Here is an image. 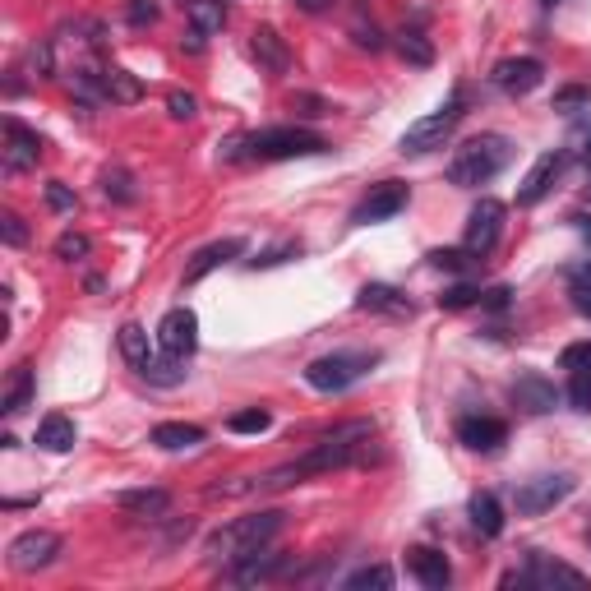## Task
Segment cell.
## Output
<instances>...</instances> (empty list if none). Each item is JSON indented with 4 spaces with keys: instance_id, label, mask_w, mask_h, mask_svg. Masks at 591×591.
<instances>
[{
    "instance_id": "obj_8",
    "label": "cell",
    "mask_w": 591,
    "mask_h": 591,
    "mask_svg": "<svg viewBox=\"0 0 591 591\" xmlns=\"http://www.w3.org/2000/svg\"><path fill=\"white\" fill-rule=\"evenodd\" d=\"M411 190L402 181H384V185H374L370 194H365L361 204L351 208V222L356 227H370V222H388V218H398L402 208H407Z\"/></svg>"
},
{
    "instance_id": "obj_11",
    "label": "cell",
    "mask_w": 591,
    "mask_h": 591,
    "mask_svg": "<svg viewBox=\"0 0 591 591\" xmlns=\"http://www.w3.org/2000/svg\"><path fill=\"white\" fill-rule=\"evenodd\" d=\"M573 476L568 471H559V476H536V481H527L518 490V513H527V518H536V513H550L555 504H564L568 495H573Z\"/></svg>"
},
{
    "instance_id": "obj_31",
    "label": "cell",
    "mask_w": 591,
    "mask_h": 591,
    "mask_svg": "<svg viewBox=\"0 0 591 591\" xmlns=\"http://www.w3.org/2000/svg\"><path fill=\"white\" fill-rule=\"evenodd\" d=\"M116 342H121V356L134 365V370H144V365L153 361V342H148V333L139 324H125L121 333H116Z\"/></svg>"
},
{
    "instance_id": "obj_54",
    "label": "cell",
    "mask_w": 591,
    "mask_h": 591,
    "mask_svg": "<svg viewBox=\"0 0 591 591\" xmlns=\"http://www.w3.org/2000/svg\"><path fill=\"white\" fill-rule=\"evenodd\" d=\"M578 227H582V236H587V245H591V218H578Z\"/></svg>"
},
{
    "instance_id": "obj_9",
    "label": "cell",
    "mask_w": 591,
    "mask_h": 591,
    "mask_svg": "<svg viewBox=\"0 0 591 591\" xmlns=\"http://www.w3.org/2000/svg\"><path fill=\"white\" fill-rule=\"evenodd\" d=\"M157 347H162V356H176V361H185V356H194V347H199V319H194V310H167L162 314V324H157Z\"/></svg>"
},
{
    "instance_id": "obj_15",
    "label": "cell",
    "mask_w": 591,
    "mask_h": 591,
    "mask_svg": "<svg viewBox=\"0 0 591 591\" xmlns=\"http://www.w3.org/2000/svg\"><path fill=\"white\" fill-rule=\"evenodd\" d=\"M245 254V241L241 236H227V241H213V245H204V250L194 254L190 264H185V287H194V282H204L213 268H222V264H231V259H241Z\"/></svg>"
},
{
    "instance_id": "obj_35",
    "label": "cell",
    "mask_w": 591,
    "mask_h": 591,
    "mask_svg": "<svg viewBox=\"0 0 591 591\" xmlns=\"http://www.w3.org/2000/svg\"><path fill=\"white\" fill-rule=\"evenodd\" d=\"M88 254H93V241H88L84 231H65V236H56V259L79 264V259H88Z\"/></svg>"
},
{
    "instance_id": "obj_28",
    "label": "cell",
    "mask_w": 591,
    "mask_h": 591,
    "mask_svg": "<svg viewBox=\"0 0 591 591\" xmlns=\"http://www.w3.org/2000/svg\"><path fill=\"white\" fill-rule=\"evenodd\" d=\"M148 439H153L157 448H167V453H181V448L204 444V430H199V425H185V421H162Z\"/></svg>"
},
{
    "instance_id": "obj_50",
    "label": "cell",
    "mask_w": 591,
    "mask_h": 591,
    "mask_svg": "<svg viewBox=\"0 0 591 591\" xmlns=\"http://www.w3.org/2000/svg\"><path fill=\"white\" fill-rule=\"evenodd\" d=\"M508 296H513L508 287H490V291H481V305L485 310H508Z\"/></svg>"
},
{
    "instance_id": "obj_2",
    "label": "cell",
    "mask_w": 591,
    "mask_h": 591,
    "mask_svg": "<svg viewBox=\"0 0 591 591\" xmlns=\"http://www.w3.org/2000/svg\"><path fill=\"white\" fill-rule=\"evenodd\" d=\"M282 518H287V513H278V508H264V513H250V518L227 522V527H218L213 536H208L204 555L213 559V564H241V559H250L254 550H264V545L278 536Z\"/></svg>"
},
{
    "instance_id": "obj_45",
    "label": "cell",
    "mask_w": 591,
    "mask_h": 591,
    "mask_svg": "<svg viewBox=\"0 0 591 591\" xmlns=\"http://www.w3.org/2000/svg\"><path fill=\"white\" fill-rule=\"evenodd\" d=\"M47 204L56 208V213H74V204H79V199H74V190L65 181H51L47 185Z\"/></svg>"
},
{
    "instance_id": "obj_40",
    "label": "cell",
    "mask_w": 591,
    "mask_h": 591,
    "mask_svg": "<svg viewBox=\"0 0 591 591\" xmlns=\"http://www.w3.org/2000/svg\"><path fill=\"white\" fill-rule=\"evenodd\" d=\"M559 365H564L568 374H573V370H591V338L587 342H568V347L559 351Z\"/></svg>"
},
{
    "instance_id": "obj_17",
    "label": "cell",
    "mask_w": 591,
    "mask_h": 591,
    "mask_svg": "<svg viewBox=\"0 0 591 591\" xmlns=\"http://www.w3.org/2000/svg\"><path fill=\"white\" fill-rule=\"evenodd\" d=\"M356 310L393 314V319H411V314H416V305H411L398 287H384V282H365V287L356 291Z\"/></svg>"
},
{
    "instance_id": "obj_13",
    "label": "cell",
    "mask_w": 591,
    "mask_h": 591,
    "mask_svg": "<svg viewBox=\"0 0 591 591\" xmlns=\"http://www.w3.org/2000/svg\"><path fill=\"white\" fill-rule=\"evenodd\" d=\"M0 157H5V171H10V176L37 167V157H42L37 130H28V125H19V121H5V153Z\"/></svg>"
},
{
    "instance_id": "obj_42",
    "label": "cell",
    "mask_w": 591,
    "mask_h": 591,
    "mask_svg": "<svg viewBox=\"0 0 591 591\" xmlns=\"http://www.w3.org/2000/svg\"><path fill=\"white\" fill-rule=\"evenodd\" d=\"M0 236H5V245H28V227H24V218L19 213H0Z\"/></svg>"
},
{
    "instance_id": "obj_25",
    "label": "cell",
    "mask_w": 591,
    "mask_h": 591,
    "mask_svg": "<svg viewBox=\"0 0 591 591\" xmlns=\"http://www.w3.org/2000/svg\"><path fill=\"white\" fill-rule=\"evenodd\" d=\"M74 439H79V430L61 411L42 416V425H37V448H47V453H65V448H74Z\"/></svg>"
},
{
    "instance_id": "obj_56",
    "label": "cell",
    "mask_w": 591,
    "mask_h": 591,
    "mask_svg": "<svg viewBox=\"0 0 591 591\" xmlns=\"http://www.w3.org/2000/svg\"><path fill=\"white\" fill-rule=\"evenodd\" d=\"M545 5H555V0H545Z\"/></svg>"
},
{
    "instance_id": "obj_39",
    "label": "cell",
    "mask_w": 591,
    "mask_h": 591,
    "mask_svg": "<svg viewBox=\"0 0 591 591\" xmlns=\"http://www.w3.org/2000/svg\"><path fill=\"white\" fill-rule=\"evenodd\" d=\"M28 65H33V74L51 79V74H56V47H51V42H33V47H28Z\"/></svg>"
},
{
    "instance_id": "obj_18",
    "label": "cell",
    "mask_w": 591,
    "mask_h": 591,
    "mask_svg": "<svg viewBox=\"0 0 591 591\" xmlns=\"http://www.w3.org/2000/svg\"><path fill=\"white\" fill-rule=\"evenodd\" d=\"M522 578L531 582V587H587V573H578V568H568V564H559V559H550V555H531L527 559V573Z\"/></svg>"
},
{
    "instance_id": "obj_34",
    "label": "cell",
    "mask_w": 591,
    "mask_h": 591,
    "mask_svg": "<svg viewBox=\"0 0 591 591\" xmlns=\"http://www.w3.org/2000/svg\"><path fill=\"white\" fill-rule=\"evenodd\" d=\"M268 425H273V416H268L264 407H250V411H236L227 421V430L231 435H264Z\"/></svg>"
},
{
    "instance_id": "obj_41",
    "label": "cell",
    "mask_w": 591,
    "mask_h": 591,
    "mask_svg": "<svg viewBox=\"0 0 591 591\" xmlns=\"http://www.w3.org/2000/svg\"><path fill=\"white\" fill-rule=\"evenodd\" d=\"M568 402L578 411H591V370H573V379H568Z\"/></svg>"
},
{
    "instance_id": "obj_21",
    "label": "cell",
    "mask_w": 591,
    "mask_h": 591,
    "mask_svg": "<svg viewBox=\"0 0 591 591\" xmlns=\"http://www.w3.org/2000/svg\"><path fill=\"white\" fill-rule=\"evenodd\" d=\"M278 573H287V555H278V550H254L250 559H241V564H231V582H268L278 578Z\"/></svg>"
},
{
    "instance_id": "obj_38",
    "label": "cell",
    "mask_w": 591,
    "mask_h": 591,
    "mask_svg": "<svg viewBox=\"0 0 591 591\" xmlns=\"http://www.w3.org/2000/svg\"><path fill=\"white\" fill-rule=\"evenodd\" d=\"M471 259H476V254H471L467 245H462V250H435V254H430V264L444 268V273H467Z\"/></svg>"
},
{
    "instance_id": "obj_16",
    "label": "cell",
    "mask_w": 591,
    "mask_h": 591,
    "mask_svg": "<svg viewBox=\"0 0 591 591\" xmlns=\"http://www.w3.org/2000/svg\"><path fill=\"white\" fill-rule=\"evenodd\" d=\"M407 568H411V578L421 582V587H430V591H444L448 582H453V568H448L444 550H430V545L407 550Z\"/></svg>"
},
{
    "instance_id": "obj_37",
    "label": "cell",
    "mask_w": 591,
    "mask_h": 591,
    "mask_svg": "<svg viewBox=\"0 0 591 591\" xmlns=\"http://www.w3.org/2000/svg\"><path fill=\"white\" fill-rule=\"evenodd\" d=\"M467 305H481V287L476 282H458L439 296V310H467Z\"/></svg>"
},
{
    "instance_id": "obj_44",
    "label": "cell",
    "mask_w": 591,
    "mask_h": 591,
    "mask_svg": "<svg viewBox=\"0 0 591 591\" xmlns=\"http://www.w3.org/2000/svg\"><path fill=\"white\" fill-rule=\"evenodd\" d=\"M291 111H301V116H310V121H319V116H328V111H333V107H328L324 97H314V93H296V97H291Z\"/></svg>"
},
{
    "instance_id": "obj_7",
    "label": "cell",
    "mask_w": 591,
    "mask_h": 591,
    "mask_svg": "<svg viewBox=\"0 0 591 591\" xmlns=\"http://www.w3.org/2000/svg\"><path fill=\"white\" fill-rule=\"evenodd\" d=\"M61 555V536L56 531H24L10 541V568L14 573H37V568L56 564Z\"/></svg>"
},
{
    "instance_id": "obj_43",
    "label": "cell",
    "mask_w": 591,
    "mask_h": 591,
    "mask_svg": "<svg viewBox=\"0 0 591 591\" xmlns=\"http://www.w3.org/2000/svg\"><path fill=\"white\" fill-rule=\"evenodd\" d=\"M157 0H130V5H125V19H130L134 28H144V24H157Z\"/></svg>"
},
{
    "instance_id": "obj_23",
    "label": "cell",
    "mask_w": 591,
    "mask_h": 591,
    "mask_svg": "<svg viewBox=\"0 0 591 591\" xmlns=\"http://www.w3.org/2000/svg\"><path fill=\"white\" fill-rule=\"evenodd\" d=\"M116 508H125V513H134V518H167L171 513V495L167 490H121L116 495Z\"/></svg>"
},
{
    "instance_id": "obj_6",
    "label": "cell",
    "mask_w": 591,
    "mask_h": 591,
    "mask_svg": "<svg viewBox=\"0 0 591 591\" xmlns=\"http://www.w3.org/2000/svg\"><path fill=\"white\" fill-rule=\"evenodd\" d=\"M462 116H467V111H462V93H453L439 111H430V116H421V121H411L407 130H402V153L421 157V153H435V148H444V139L458 130Z\"/></svg>"
},
{
    "instance_id": "obj_22",
    "label": "cell",
    "mask_w": 591,
    "mask_h": 591,
    "mask_svg": "<svg viewBox=\"0 0 591 591\" xmlns=\"http://www.w3.org/2000/svg\"><path fill=\"white\" fill-rule=\"evenodd\" d=\"M250 51H254V61L264 65L268 74H287V65H291V51H287V42H282L273 28H254V37H250Z\"/></svg>"
},
{
    "instance_id": "obj_24",
    "label": "cell",
    "mask_w": 591,
    "mask_h": 591,
    "mask_svg": "<svg viewBox=\"0 0 591 591\" xmlns=\"http://www.w3.org/2000/svg\"><path fill=\"white\" fill-rule=\"evenodd\" d=\"M102 93H107V102H116V107H134V102L144 97V84H139L130 70H121V65H102Z\"/></svg>"
},
{
    "instance_id": "obj_27",
    "label": "cell",
    "mask_w": 591,
    "mask_h": 591,
    "mask_svg": "<svg viewBox=\"0 0 591 591\" xmlns=\"http://www.w3.org/2000/svg\"><path fill=\"white\" fill-rule=\"evenodd\" d=\"M28 402H33V365H14L10 384L0 393V411H5V416H19Z\"/></svg>"
},
{
    "instance_id": "obj_20",
    "label": "cell",
    "mask_w": 591,
    "mask_h": 591,
    "mask_svg": "<svg viewBox=\"0 0 591 591\" xmlns=\"http://www.w3.org/2000/svg\"><path fill=\"white\" fill-rule=\"evenodd\" d=\"M513 402L531 416H545V411H555L559 402V388L545 379V374H518V384H513Z\"/></svg>"
},
{
    "instance_id": "obj_36",
    "label": "cell",
    "mask_w": 591,
    "mask_h": 591,
    "mask_svg": "<svg viewBox=\"0 0 591 591\" xmlns=\"http://www.w3.org/2000/svg\"><path fill=\"white\" fill-rule=\"evenodd\" d=\"M102 190H107V199H116V204H134V199H139V190H134V176L130 171H107V176H102Z\"/></svg>"
},
{
    "instance_id": "obj_4",
    "label": "cell",
    "mask_w": 591,
    "mask_h": 591,
    "mask_svg": "<svg viewBox=\"0 0 591 591\" xmlns=\"http://www.w3.org/2000/svg\"><path fill=\"white\" fill-rule=\"evenodd\" d=\"M379 365V351H333V356H319V361L305 365V384L319 388V393H342L356 379Z\"/></svg>"
},
{
    "instance_id": "obj_55",
    "label": "cell",
    "mask_w": 591,
    "mask_h": 591,
    "mask_svg": "<svg viewBox=\"0 0 591 591\" xmlns=\"http://www.w3.org/2000/svg\"><path fill=\"white\" fill-rule=\"evenodd\" d=\"M582 157H587V167H591V139H587V153H582Z\"/></svg>"
},
{
    "instance_id": "obj_30",
    "label": "cell",
    "mask_w": 591,
    "mask_h": 591,
    "mask_svg": "<svg viewBox=\"0 0 591 591\" xmlns=\"http://www.w3.org/2000/svg\"><path fill=\"white\" fill-rule=\"evenodd\" d=\"M185 14H190V24L204 37L222 33V24H227V5L222 0H185Z\"/></svg>"
},
{
    "instance_id": "obj_26",
    "label": "cell",
    "mask_w": 591,
    "mask_h": 591,
    "mask_svg": "<svg viewBox=\"0 0 591 591\" xmlns=\"http://www.w3.org/2000/svg\"><path fill=\"white\" fill-rule=\"evenodd\" d=\"M467 513H471V527L481 531V536H499V531H504V504H499V499L490 495V490L471 495Z\"/></svg>"
},
{
    "instance_id": "obj_49",
    "label": "cell",
    "mask_w": 591,
    "mask_h": 591,
    "mask_svg": "<svg viewBox=\"0 0 591 591\" xmlns=\"http://www.w3.org/2000/svg\"><path fill=\"white\" fill-rule=\"evenodd\" d=\"M587 88H564V93H555V111H568V107H582L587 102Z\"/></svg>"
},
{
    "instance_id": "obj_48",
    "label": "cell",
    "mask_w": 591,
    "mask_h": 591,
    "mask_svg": "<svg viewBox=\"0 0 591 591\" xmlns=\"http://www.w3.org/2000/svg\"><path fill=\"white\" fill-rule=\"evenodd\" d=\"M564 278H568V291H591V259H582V264H568Z\"/></svg>"
},
{
    "instance_id": "obj_3",
    "label": "cell",
    "mask_w": 591,
    "mask_h": 591,
    "mask_svg": "<svg viewBox=\"0 0 591 591\" xmlns=\"http://www.w3.org/2000/svg\"><path fill=\"white\" fill-rule=\"evenodd\" d=\"M508 162H513V144H508L504 134H476V139H467V144L453 148V157H448V185L481 190V185L495 181Z\"/></svg>"
},
{
    "instance_id": "obj_1",
    "label": "cell",
    "mask_w": 591,
    "mask_h": 591,
    "mask_svg": "<svg viewBox=\"0 0 591 591\" xmlns=\"http://www.w3.org/2000/svg\"><path fill=\"white\" fill-rule=\"evenodd\" d=\"M370 439H374V421L333 425L310 453H301L296 462H282V467H273L268 476H259V490H287V485H301L305 476H324V471L370 462V453H374Z\"/></svg>"
},
{
    "instance_id": "obj_32",
    "label": "cell",
    "mask_w": 591,
    "mask_h": 591,
    "mask_svg": "<svg viewBox=\"0 0 591 591\" xmlns=\"http://www.w3.org/2000/svg\"><path fill=\"white\" fill-rule=\"evenodd\" d=\"M342 587H347V591H370V587L374 591H388V587H393V568H388V564H365V568H356Z\"/></svg>"
},
{
    "instance_id": "obj_53",
    "label": "cell",
    "mask_w": 591,
    "mask_h": 591,
    "mask_svg": "<svg viewBox=\"0 0 591 591\" xmlns=\"http://www.w3.org/2000/svg\"><path fill=\"white\" fill-rule=\"evenodd\" d=\"M573 310L591 319V291H573Z\"/></svg>"
},
{
    "instance_id": "obj_12",
    "label": "cell",
    "mask_w": 591,
    "mask_h": 591,
    "mask_svg": "<svg viewBox=\"0 0 591 591\" xmlns=\"http://www.w3.org/2000/svg\"><path fill=\"white\" fill-rule=\"evenodd\" d=\"M495 88H504L508 97H527V93H536L541 88V79H545V65L536 61V56H508V61H499L495 65Z\"/></svg>"
},
{
    "instance_id": "obj_29",
    "label": "cell",
    "mask_w": 591,
    "mask_h": 591,
    "mask_svg": "<svg viewBox=\"0 0 591 591\" xmlns=\"http://www.w3.org/2000/svg\"><path fill=\"white\" fill-rule=\"evenodd\" d=\"M393 47H398V56L407 65H416V70H430V65H435V47H430V37L416 33V28H402Z\"/></svg>"
},
{
    "instance_id": "obj_47",
    "label": "cell",
    "mask_w": 591,
    "mask_h": 591,
    "mask_svg": "<svg viewBox=\"0 0 591 591\" xmlns=\"http://www.w3.org/2000/svg\"><path fill=\"white\" fill-rule=\"evenodd\" d=\"M301 254V245H278V250L259 254V259H250V268H273V264H287V259H296Z\"/></svg>"
},
{
    "instance_id": "obj_46",
    "label": "cell",
    "mask_w": 591,
    "mask_h": 591,
    "mask_svg": "<svg viewBox=\"0 0 591 591\" xmlns=\"http://www.w3.org/2000/svg\"><path fill=\"white\" fill-rule=\"evenodd\" d=\"M167 111H171V121H190L194 111H199V102H194V93H171Z\"/></svg>"
},
{
    "instance_id": "obj_51",
    "label": "cell",
    "mask_w": 591,
    "mask_h": 591,
    "mask_svg": "<svg viewBox=\"0 0 591 591\" xmlns=\"http://www.w3.org/2000/svg\"><path fill=\"white\" fill-rule=\"evenodd\" d=\"M356 47H370V51H379V47H384V37H379V28H356Z\"/></svg>"
},
{
    "instance_id": "obj_14",
    "label": "cell",
    "mask_w": 591,
    "mask_h": 591,
    "mask_svg": "<svg viewBox=\"0 0 591 591\" xmlns=\"http://www.w3.org/2000/svg\"><path fill=\"white\" fill-rule=\"evenodd\" d=\"M458 439L471 453H499V448L508 444V425L499 421V416H462Z\"/></svg>"
},
{
    "instance_id": "obj_10",
    "label": "cell",
    "mask_w": 591,
    "mask_h": 591,
    "mask_svg": "<svg viewBox=\"0 0 591 591\" xmlns=\"http://www.w3.org/2000/svg\"><path fill=\"white\" fill-rule=\"evenodd\" d=\"M499 236H504V204L499 199H481V204L471 208L467 218V250L476 254V259H485V254L499 245Z\"/></svg>"
},
{
    "instance_id": "obj_19",
    "label": "cell",
    "mask_w": 591,
    "mask_h": 591,
    "mask_svg": "<svg viewBox=\"0 0 591 591\" xmlns=\"http://www.w3.org/2000/svg\"><path fill=\"white\" fill-rule=\"evenodd\" d=\"M564 171V153H541L536 157V167L527 171V181H522V190H518V204L522 208H531V204H541L545 194H550V185H555V176Z\"/></svg>"
},
{
    "instance_id": "obj_52",
    "label": "cell",
    "mask_w": 591,
    "mask_h": 591,
    "mask_svg": "<svg viewBox=\"0 0 591 591\" xmlns=\"http://www.w3.org/2000/svg\"><path fill=\"white\" fill-rule=\"evenodd\" d=\"M305 14H324V10H333V0H296Z\"/></svg>"
},
{
    "instance_id": "obj_33",
    "label": "cell",
    "mask_w": 591,
    "mask_h": 591,
    "mask_svg": "<svg viewBox=\"0 0 591 591\" xmlns=\"http://www.w3.org/2000/svg\"><path fill=\"white\" fill-rule=\"evenodd\" d=\"M139 374H144L148 384H157V388H176V384H185V370H181V361H176V356H167V361H148Z\"/></svg>"
},
{
    "instance_id": "obj_5",
    "label": "cell",
    "mask_w": 591,
    "mask_h": 591,
    "mask_svg": "<svg viewBox=\"0 0 591 591\" xmlns=\"http://www.w3.org/2000/svg\"><path fill=\"white\" fill-rule=\"evenodd\" d=\"M245 139H250V157H259V162H287V157L328 153L324 139L314 130H301V125H273V130H254Z\"/></svg>"
}]
</instances>
